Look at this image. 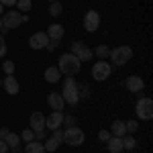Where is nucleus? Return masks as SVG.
<instances>
[{
    "instance_id": "nucleus-41",
    "label": "nucleus",
    "mask_w": 153,
    "mask_h": 153,
    "mask_svg": "<svg viewBox=\"0 0 153 153\" xmlns=\"http://www.w3.org/2000/svg\"><path fill=\"white\" fill-rule=\"evenodd\" d=\"M49 2H59V0H49Z\"/></svg>"
},
{
    "instance_id": "nucleus-35",
    "label": "nucleus",
    "mask_w": 153,
    "mask_h": 153,
    "mask_svg": "<svg viewBox=\"0 0 153 153\" xmlns=\"http://www.w3.org/2000/svg\"><path fill=\"white\" fill-rule=\"evenodd\" d=\"M16 2H19V0H0V4H2V6H16Z\"/></svg>"
},
{
    "instance_id": "nucleus-13",
    "label": "nucleus",
    "mask_w": 153,
    "mask_h": 153,
    "mask_svg": "<svg viewBox=\"0 0 153 153\" xmlns=\"http://www.w3.org/2000/svg\"><path fill=\"white\" fill-rule=\"evenodd\" d=\"M125 86H127V90H129V92L137 94V92H141L143 88H145V82H143L141 76H129V78H127V82H125Z\"/></svg>"
},
{
    "instance_id": "nucleus-43",
    "label": "nucleus",
    "mask_w": 153,
    "mask_h": 153,
    "mask_svg": "<svg viewBox=\"0 0 153 153\" xmlns=\"http://www.w3.org/2000/svg\"><path fill=\"white\" fill-rule=\"evenodd\" d=\"M16 153H23V151H16Z\"/></svg>"
},
{
    "instance_id": "nucleus-1",
    "label": "nucleus",
    "mask_w": 153,
    "mask_h": 153,
    "mask_svg": "<svg viewBox=\"0 0 153 153\" xmlns=\"http://www.w3.org/2000/svg\"><path fill=\"white\" fill-rule=\"evenodd\" d=\"M82 68V61L76 57L74 53H63L61 57H59V65L57 70L63 74V76H76L78 71Z\"/></svg>"
},
{
    "instance_id": "nucleus-4",
    "label": "nucleus",
    "mask_w": 153,
    "mask_h": 153,
    "mask_svg": "<svg viewBox=\"0 0 153 153\" xmlns=\"http://www.w3.org/2000/svg\"><path fill=\"white\" fill-rule=\"evenodd\" d=\"M131 57H133V49L129 45H118V47L110 49V59L114 65H125L131 61Z\"/></svg>"
},
{
    "instance_id": "nucleus-7",
    "label": "nucleus",
    "mask_w": 153,
    "mask_h": 153,
    "mask_svg": "<svg viewBox=\"0 0 153 153\" xmlns=\"http://www.w3.org/2000/svg\"><path fill=\"white\" fill-rule=\"evenodd\" d=\"M135 112L141 120H151L153 118V100L151 98H141L137 106H135Z\"/></svg>"
},
{
    "instance_id": "nucleus-14",
    "label": "nucleus",
    "mask_w": 153,
    "mask_h": 153,
    "mask_svg": "<svg viewBox=\"0 0 153 153\" xmlns=\"http://www.w3.org/2000/svg\"><path fill=\"white\" fill-rule=\"evenodd\" d=\"M47 104L51 106V110H63L65 102H63V98H61V94H59V92H49Z\"/></svg>"
},
{
    "instance_id": "nucleus-11",
    "label": "nucleus",
    "mask_w": 153,
    "mask_h": 153,
    "mask_svg": "<svg viewBox=\"0 0 153 153\" xmlns=\"http://www.w3.org/2000/svg\"><path fill=\"white\" fill-rule=\"evenodd\" d=\"M61 123H63V110H53L49 117H45V127L51 129V131L59 129Z\"/></svg>"
},
{
    "instance_id": "nucleus-28",
    "label": "nucleus",
    "mask_w": 153,
    "mask_h": 153,
    "mask_svg": "<svg viewBox=\"0 0 153 153\" xmlns=\"http://www.w3.org/2000/svg\"><path fill=\"white\" fill-rule=\"evenodd\" d=\"M19 137H21V141H25V143H31L33 139H35V133H33L31 129H25L23 133L19 135Z\"/></svg>"
},
{
    "instance_id": "nucleus-34",
    "label": "nucleus",
    "mask_w": 153,
    "mask_h": 153,
    "mask_svg": "<svg viewBox=\"0 0 153 153\" xmlns=\"http://www.w3.org/2000/svg\"><path fill=\"white\" fill-rule=\"evenodd\" d=\"M4 53H6V41H4V37L0 35V57H4Z\"/></svg>"
},
{
    "instance_id": "nucleus-18",
    "label": "nucleus",
    "mask_w": 153,
    "mask_h": 153,
    "mask_svg": "<svg viewBox=\"0 0 153 153\" xmlns=\"http://www.w3.org/2000/svg\"><path fill=\"white\" fill-rule=\"evenodd\" d=\"M110 135H112V137H125V135H127L125 123H123V120H114V123L110 125Z\"/></svg>"
},
{
    "instance_id": "nucleus-26",
    "label": "nucleus",
    "mask_w": 153,
    "mask_h": 153,
    "mask_svg": "<svg viewBox=\"0 0 153 153\" xmlns=\"http://www.w3.org/2000/svg\"><path fill=\"white\" fill-rule=\"evenodd\" d=\"M78 94H80V100H88V98H90V88H88V84H80V86H78Z\"/></svg>"
},
{
    "instance_id": "nucleus-30",
    "label": "nucleus",
    "mask_w": 153,
    "mask_h": 153,
    "mask_svg": "<svg viewBox=\"0 0 153 153\" xmlns=\"http://www.w3.org/2000/svg\"><path fill=\"white\" fill-rule=\"evenodd\" d=\"M125 129H127V133L133 135V133L139 131V123H137V120H129V123H125Z\"/></svg>"
},
{
    "instance_id": "nucleus-37",
    "label": "nucleus",
    "mask_w": 153,
    "mask_h": 153,
    "mask_svg": "<svg viewBox=\"0 0 153 153\" xmlns=\"http://www.w3.org/2000/svg\"><path fill=\"white\" fill-rule=\"evenodd\" d=\"M0 153H8V145L2 141V139H0Z\"/></svg>"
},
{
    "instance_id": "nucleus-38",
    "label": "nucleus",
    "mask_w": 153,
    "mask_h": 153,
    "mask_svg": "<svg viewBox=\"0 0 153 153\" xmlns=\"http://www.w3.org/2000/svg\"><path fill=\"white\" fill-rule=\"evenodd\" d=\"M6 135H8V129H6V127H2V129H0V139L4 141V137H6Z\"/></svg>"
},
{
    "instance_id": "nucleus-10",
    "label": "nucleus",
    "mask_w": 153,
    "mask_h": 153,
    "mask_svg": "<svg viewBox=\"0 0 153 153\" xmlns=\"http://www.w3.org/2000/svg\"><path fill=\"white\" fill-rule=\"evenodd\" d=\"M49 43V37L47 33H43V31H39V33H35V35H31V39H29V45H31V49H45Z\"/></svg>"
},
{
    "instance_id": "nucleus-2",
    "label": "nucleus",
    "mask_w": 153,
    "mask_h": 153,
    "mask_svg": "<svg viewBox=\"0 0 153 153\" xmlns=\"http://www.w3.org/2000/svg\"><path fill=\"white\" fill-rule=\"evenodd\" d=\"M59 94H61V98H63V102H65V104H70V106H76L78 102H80L78 84H76V80H74L71 76L65 78V82H63V90H61Z\"/></svg>"
},
{
    "instance_id": "nucleus-6",
    "label": "nucleus",
    "mask_w": 153,
    "mask_h": 153,
    "mask_svg": "<svg viewBox=\"0 0 153 153\" xmlns=\"http://www.w3.org/2000/svg\"><path fill=\"white\" fill-rule=\"evenodd\" d=\"M110 74H112V68H110L108 61H96L94 65H92V78H94L96 82H104V80H108Z\"/></svg>"
},
{
    "instance_id": "nucleus-32",
    "label": "nucleus",
    "mask_w": 153,
    "mask_h": 153,
    "mask_svg": "<svg viewBox=\"0 0 153 153\" xmlns=\"http://www.w3.org/2000/svg\"><path fill=\"white\" fill-rule=\"evenodd\" d=\"M110 137H112V135H110V131H100V133H98V139H100L102 143H106Z\"/></svg>"
},
{
    "instance_id": "nucleus-8",
    "label": "nucleus",
    "mask_w": 153,
    "mask_h": 153,
    "mask_svg": "<svg viewBox=\"0 0 153 153\" xmlns=\"http://www.w3.org/2000/svg\"><path fill=\"white\" fill-rule=\"evenodd\" d=\"M70 47H71L70 53H74L80 61H90V59H92V49L88 47L84 41H74Z\"/></svg>"
},
{
    "instance_id": "nucleus-42",
    "label": "nucleus",
    "mask_w": 153,
    "mask_h": 153,
    "mask_svg": "<svg viewBox=\"0 0 153 153\" xmlns=\"http://www.w3.org/2000/svg\"><path fill=\"white\" fill-rule=\"evenodd\" d=\"M0 86H2V80H0Z\"/></svg>"
},
{
    "instance_id": "nucleus-33",
    "label": "nucleus",
    "mask_w": 153,
    "mask_h": 153,
    "mask_svg": "<svg viewBox=\"0 0 153 153\" xmlns=\"http://www.w3.org/2000/svg\"><path fill=\"white\" fill-rule=\"evenodd\" d=\"M55 141H59V143H63V131H59V129H55L53 131V135H51Z\"/></svg>"
},
{
    "instance_id": "nucleus-20",
    "label": "nucleus",
    "mask_w": 153,
    "mask_h": 153,
    "mask_svg": "<svg viewBox=\"0 0 153 153\" xmlns=\"http://www.w3.org/2000/svg\"><path fill=\"white\" fill-rule=\"evenodd\" d=\"M4 143H6L10 149H19V145H21V137H19L16 133H10V131H8V135L4 137Z\"/></svg>"
},
{
    "instance_id": "nucleus-22",
    "label": "nucleus",
    "mask_w": 153,
    "mask_h": 153,
    "mask_svg": "<svg viewBox=\"0 0 153 153\" xmlns=\"http://www.w3.org/2000/svg\"><path fill=\"white\" fill-rule=\"evenodd\" d=\"M137 147V141H135V137L133 135H125L123 137V149H127V151H133Z\"/></svg>"
},
{
    "instance_id": "nucleus-21",
    "label": "nucleus",
    "mask_w": 153,
    "mask_h": 153,
    "mask_svg": "<svg viewBox=\"0 0 153 153\" xmlns=\"http://www.w3.org/2000/svg\"><path fill=\"white\" fill-rule=\"evenodd\" d=\"M25 153H45V147H43V143L33 139L31 143H27V151Z\"/></svg>"
},
{
    "instance_id": "nucleus-9",
    "label": "nucleus",
    "mask_w": 153,
    "mask_h": 153,
    "mask_svg": "<svg viewBox=\"0 0 153 153\" xmlns=\"http://www.w3.org/2000/svg\"><path fill=\"white\" fill-rule=\"evenodd\" d=\"M98 27H100V14L96 10H88L84 14V29L88 33H94Z\"/></svg>"
},
{
    "instance_id": "nucleus-24",
    "label": "nucleus",
    "mask_w": 153,
    "mask_h": 153,
    "mask_svg": "<svg viewBox=\"0 0 153 153\" xmlns=\"http://www.w3.org/2000/svg\"><path fill=\"white\" fill-rule=\"evenodd\" d=\"M43 147H45V151L53 153V151H55V149H57V147H59V141H55V139H53V137H49L47 141L43 143Z\"/></svg>"
},
{
    "instance_id": "nucleus-29",
    "label": "nucleus",
    "mask_w": 153,
    "mask_h": 153,
    "mask_svg": "<svg viewBox=\"0 0 153 153\" xmlns=\"http://www.w3.org/2000/svg\"><path fill=\"white\" fill-rule=\"evenodd\" d=\"M2 70H4L6 76H12L14 70H16V65H14V61H4V63H2Z\"/></svg>"
},
{
    "instance_id": "nucleus-23",
    "label": "nucleus",
    "mask_w": 153,
    "mask_h": 153,
    "mask_svg": "<svg viewBox=\"0 0 153 153\" xmlns=\"http://www.w3.org/2000/svg\"><path fill=\"white\" fill-rule=\"evenodd\" d=\"M94 55L98 59H106L108 55H110V49H108V45H98V47L94 49Z\"/></svg>"
},
{
    "instance_id": "nucleus-17",
    "label": "nucleus",
    "mask_w": 153,
    "mask_h": 153,
    "mask_svg": "<svg viewBox=\"0 0 153 153\" xmlns=\"http://www.w3.org/2000/svg\"><path fill=\"white\" fill-rule=\"evenodd\" d=\"M106 147L110 153H120L123 151V137H110L106 141Z\"/></svg>"
},
{
    "instance_id": "nucleus-12",
    "label": "nucleus",
    "mask_w": 153,
    "mask_h": 153,
    "mask_svg": "<svg viewBox=\"0 0 153 153\" xmlns=\"http://www.w3.org/2000/svg\"><path fill=\"white\" fill-rule=\"evenodd\" d=\"M29 125H31L33 133H43L45 131V117H43V112H33L31 118H29Z\"/></svg>"
},
{
    "instance_id": "nucleus-25",
    "label": "nucleus",
    "mask_w": 153,
    "mask_h": 153,
    "mask_svg": "<svg viewBox=\"0 0 153 153\" xmlns=\"http://www.w3.org/2000/svg\"><path fill=\"white\" fill-rule=\"evenodd\" d=\"M16 8H19V12H29L33 8V2L31 0H19L16 2Z\"/></svg>"
},
{
    "instance_id": "nucleus-39",
    "label": "nucleus",
    "mask_w": 153,
    "mask_h": 153,
    "mask_svg": "<svg viewBox=\"0 0 153 153\" xmlns=\"http://www.w3.org/2000/svg\"><path fill=\"white\" fill-rule=\"evenodd\" d=\"M2 8H4V6H2V4H0V14H4V12H2Z\"/></svg>"
},
{
    "instance_id": "nucleus-40",
    "label": "nucleus",
    "mask_w": 153,
    "mask_h": 153,
    "mask_svg": "<svg viewBox=\"0 0 153 153\" xmlns=\"http://www.w3.org/2000/svg\"><path fill=\"white\" fill-rule=\"evenodd\" d=\"M0 29H2V19H0Z\"/></svg>"
},
{
    "instance_id": "nucleus-19",
    "label": "nucleus",
    "mask_w": 153,
    "mask_h": 153,
    "mask_svg": "<svg viewBox=\"0 0 153 153\" xmlns=\"http://www.w3.org/2000/svg\"><path fill=\"white\" fill-rule=\"evenodd\" d=\"M59 78H61V71H59L57 68H47V70H45V80H47L49 84L59 82Z\"/></svg>"
},
{
    "instance_id": "nucleus-27",
    "label": "nucleus",
    "mask_w": 153,
    "mask_h": 153,
    "mask_svg": "<svg viewBox=\"0 0 153 153\" xmlns=\"http://www.w3.org/2000/svg\"><path fill=\"white\" fill-rule=\"evenodd\" d=\"M61 12H63L61 2H51V6H49V14H51V16H59Z\"/></svg>"
},
{
    "instance_id": "nucleus-31",
    "label": "nucleus",
    "mask_w": 153,
    "mask_h": 153,
    "mask_svg": "<svg viewBox=\"0 0 153 153\" xmlns=\"http://www.w3.org/2000/svg\"><path fill=\"white\" fill-rule=\"evenodd\" d=\"M61 125H65V127H76V118L71 117V114H63V123Z\"/></svg>"
},
{
    "instance_id": "nucleus-16",
    "label": "nucleus",
    "mask_w": 153,
    "mask_h": 153,
    "mask_svg": "<svg viewBox=\"0 0 153 153\" xmlns=\"http://www.w3.org/2000/svg\"><path fill=\"white\" fill-rule=\"evenodd\" d=\"M63 33H65V29L61 27V25H51L47 29V37H49V41H61V37H63Z\"/></svg>"
},
{
    "instance_id": "nucleus-36",
    "label": "nucleus",
    "mask_w": 153,
    "mask_h": 153,
    "mask_svg": "<svg viewBox=\"0 0 153 153\" xmlns=\"http://www.w3.org/2000/svg\"><path fill=\"white\" fill-rule=\"evenodd\" d=\"M57 45H59V41H49V43H47V47H45V49H47V51H53V49L57 47Z\"/></svg>"
},
{
    "instance_id": "nucleus-5",
    "label": "nucleus",
    "mask_w": 153,
    "mask_h": 153,
    "mask_svg": "<svg viewBox=\"0 0 153 153\" xmlns=\"http://www.w3.org/2000/svg\"><path fill=\"white\" fill-rule=\"evenodd\" d=\"M84 139H86V135H84V131L78 129V127H68V129L63 131V143H68L71 147L82 145Z\"/></svg>"
},
{
    "instance_id": "nucleus-3",
    "label": "nucleus",
    "mask_w": 153,
    "mask_h": 153,
    "mask_svg": "<svg viewBox=\"0 0 153 153\" xmlns=\"http://www.w3.org/2000/svg\"><path fill=\"white\" fill-rule=\"evenodd\" d=\"M0 19H2V31H4V33H10L12 29H16V27L23 25V14H21L19 10L4 12Z\"/></svg>"
},
{
    "instance_id": "nucleus-15",
    "label": "nucleus",
    "mask_w": 153,
    "mask_h": 153,
    "mask_svg": "<svg viewBox=\"0 0 153 153\" xmlns=\"http://www.w3.org/2000/svg\"><path fill=\"white\" fill-rule=\"evenodd\" d=\"M2 86H4V90H6V94H19V90H21V86H19V82H16V78H12V76H6L4 78V82H2Z\"/></svg>"
}]
</instances>
